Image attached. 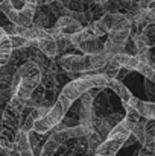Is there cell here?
I'll return each instance as SVG.
<instances>
[{
  "mask_svg": "<svg viewBox=\"0 0 155 156\" xmlns=\"http://www.w3.org/2000/svg\"><path fill=\"white\" fill-rule=\"evenodd\" d=\"M125 53H128V55H137V46H135V41H134L132 37H129L128 41H126Z\"/></svg>",
  "mask_w": 155,
  "mask_h": 156,
  "instance_id": "22",
  "label": "cell"
},
{
  "mask_svg": "<svg viewBox=\"0 0 155 156\" xmlns=\"http://www.w3.org/2000/svg\"><path fill=\"white\" fill-rule=\"evenodd\" d=\"M3 2H5V0H0V5H2V3H3Z\"/></svg>",
  "mask_w": 155,
  "mask_h": 156,
  "instance_id": "31",
  "label": "cell"
},
{
  "mask_svg": "<svg viewBox=\"0 0 155 156\" xmlns=\"http://www.w3.org/2000/svg\"><path fill=\"white\" fill-rule=\"evenodd\" d=\"M142 35H143V38L146 40V43L149 44V47H151V49L155 47V23L148 24V26L143 29Z\"/></svg>",
  "mask_w": 155,
  "mask_h": 156,
  "instance_id": "19",
  "label": "cell"
},
{
  "mask_svg": "<svg viewBox=\"0 0 155 156\" xmlns=\"http://www.w3.org/2000/svg\"><path fill=\"white\" fill-rule=\"evenodd\" d=\"M6 35H8V34H6V30L0 26V38H3V37H6Z\"/></svg>",
  "mask_w": 155,
  "mask_h": 156,
  "instance_id": "28",
  "label": "cell"
},
{
  "mask_svg": "<svg viewBox=\"0 0 155 156\" xmlns=\"http://www.w3.org/2000/svg\"><path fill=\"white\" fill-rule=\"evenodd\" d=\"M26 3H31V5L38 6V5H40V0H26Z\"/></svg>",
  "mask_w": 155,
  "mask_h": 156,
  "instance_id": "27",
  "label": "cell"
},
{
  "mask_svg": "<svg viewBox=\"0 0 155 156\" xmlns=\"http://www.w3.org/2000/svg\"><path fill=\"white\" fill-rule=\"evenodd\" d=\"M93 127L98 130V133L102 136L103 140L111 133V130L114 129L109 123H108V120L105 118V117H101V115H96L94 114V117H93Z\"/></svg>",
  "mask_w": 155,
  "mask_h": 156,
  "instance_id": "13",
  "label": "cell"
},
{
  "mask_svg": "<svg viewBox=\"0 0 155 156\" xmlns=\"http://www.w3.org/2000/svg\"><path fill=\"white\" fill-rule=\"evenodd\" d=\"M128 105H131L132 108H135L140 112L142 117L149 118V120H155V103L154 102H149V100L148 102H143V100H140L137 97H132L131 102Z\"/></svg>",
  "mask_w": 155,
  "mask_h": 156,
  "instance_id": "7",
  "label": "cell"
},
{
  "mask_svg": "<svg viewBox=\"0 0 155 156\" xmlns=\"http://www.w3.org/2000/svg\"><path fill=\"white\" fill-rule=\"evenodd\" d=\"M41 85V68L38 64L28 61L17 68L11 90L20 100H28L32 93Z\"/></svg>",
  "mask_w": 155,
  "mask_h": 156,
  "instance_id": "2",
  "label": "cell"
},
{
  "mask_svg": "<svg viewBox=\"0 0 155 156\" xmlns=\"http://www.w3.org/2000/svg\"><path fill=\"white\" fill-rule=\"evenodd\" d=\"M59 147H61V146L47 133V138H46V141H44V144H43V147H41V152H40L38 156H56Z\"/></svg>",
  "mask_w": 155,
  "mask_h": 156,
  "instance_id": "15",
  "label": "cell"
},
{
  "mask_svg": "<svg viewBox=\"0 0 155 156\" xmlns=\"http://www.w3.org/2000/svg\"><path fill=\"white\" fill-rule=\"evenodd\" d=\"M108 88H109L114 94H117V96L120 97L122 105H128L129 102H131V99L134 97V96L131 94V91L123 85V82H120V80H117V79H111Z\"/></svg>",
  "mask_w": 155,
  "mask_h": 156,
  "instance_id": "8",
  "label": "cell"
},
{
  "mask_svg": "<svg viewBox=\"0 0 155 156\" xmlns=\"http://www.w3.org/2000/svg\"><path fill=\"white\" fill-rule=\"evenodd\" d=\"M131 133H132V126L123 118L103 140L94 156H116L122 147H125V143Z\"/></svg>",
  "mask_w": 155,
  "mask_h": 156,
  "instance_id": "4",
  "label": "cell"
},
{
  "mask_svg": "<svg viewBox=\"0 0 155 156\" xmlns=\"http://www.w3.org/2000/svg\"><path fill=\"white\" fill-rule=\"evenodd\" d=\"M151 67H152V68L155 70V61H151Z\"/></svg>",
  "mask_w": 155,
  "mask_h": 156,
  "instance_id": "29",
  "label": "cell"
},
{
  "mask_svg": "<svg viewBox=\"0 0 155 156\" xmlns=\"http://www.w3.org/2000/svg\"><path fill=\"white\" fill-rule=\"evenodd\" d=\"M49 8H50L52 14H53V15H56L58 18H61V17H67V15H70V14H72V11H70V9H67L61 0H55V2L49 3Z\"/></svg>",
  "mask_w": 155,
  "mask_h": 156,
  "instance_id": "16",
  "label": "cell"
},
{
  "mask_svg": "<svg viewBox=\"0 0 155 156\" xmlns=\"http://www.w3.org/2000/svg\"><path fill=\"white\" fill-rule=\"evenodd\" d=\"M37 47L44 55H47L49 58H53V59L58 58V46H56V41H55V38L52 35L37 41Z\"/></svg>",
  "mask_w": 155,
  "mask_h": 156,
  "instance_id": "10",
  "label": "cell"
},
{
  "mask_svg": "<svg viewBox=\"0 0 155 156\" xmlns=\"http://www.w3.org/2000/svg\"><path fill=\"white\" fill-rule=\"evenodd\" d=\"M15 150L20 156H35L32 146L29 143V133L24 130H18L17 138H15Z\"/></svg>",
  "mask_w": 155,
  "mask_h": 156,
  "instance_id": "6",
  "label": "cell"
},
{
  "mask_svg": "<svg viewBox=\"0 0 155 156\" xmlns=\"http://www.w3.org/2000/svg\"><path fill=\"white\" fill-rule=\"evenodd\" d=\"M85 26L82 23H79L78 20H75L73 17L67 15V17H61L56 20L55 26L49 27V34L55 40L61 38V37H65V38H72L75 34H78L79 30H82Z\"/></svg>",
  "mask_w": 155,
  "mask_h": 156,
  "instance_id": "5",
  "label": "cell"
},
{
  "mask_svg": "<svg viewBox=\"0 0 155 156\" xmlns=\"http://www.w3.org/2000/svg\"><path fill=\"white\" fill-rule=\"evenodd\" d=\"M9 2H11V3H12V6H14L15 9H18V11H20V9H23V6L26 5V2H23V0H9Z\"/></svg>",
  "mask_w": 155,
  "mask_h": 156,
  "instance_id": "24",
  "label": "cell"
},
{
  "mask_svg": "<svg viewBox=\"0 0 155 156\" xmlns=\"http://www.w3.org/2000/svg\"><path fill=\"white\" fill-rule=\"evenodd\" d=\"M11 53H12V44H11L9 37L6 35V37L0 38V67H3L5 64L9 62Z\"/></svg>",
  "mask_w": 155,
  "mask_h": 156,
  "instance_id": "14",
  "label": "cell"
},
{
  "mask_svg": "<svg viewBox=\"0 0 155 156\" xmlns=\"http://www.w3.org/2000/svg\"><path fill=\"white\" fill-rule=\"evenodd\" d=\"M103 47H105V43H102L99 38H93V40H88V41H84L81 44L76 46V49L84 55H96V53H102Z\"/></svg>",
  "mask_w": 155,
  "mask_h": 156,
  "instance_id": "9",
  "label": "cell"
},
{
  "mask_svg": "<svg viewBox=\"0 0 155 156\" xmlns=\"http://www.w3.org/2000/svg\"><path fill=\"white\" fill-rule=\"evenodd\" d=\"M111 77L105 76L103 73H87L81 76L79 79L70 80L62 90L61 96H64L67 100L75 103L82 94L90 91L91 88H108Z\"/></svg>",
  "mask_w": 155,
  "mask_h": 156,
  "instance_id": "3",
  "label": "cell"
},
{
  "mask_svg": "<svg viewBox=\"0 0 155 156\" xmlns=\"http://www.w3.org/2000/svg\"><path fill=\"white\" fill-rule=\"evenodd\" d=\"M93 2H98V3H102V2H105V0H93Z\"/></svg>",
  "mask_w": 155,
  "mask_h": 156,
  "instance_id": "30",
  "label": "cell"
},
{
  "mask_svg": "<svg viewBox=\"0 0 155 156\" xmlns=\"http://www.w3.org/2000/svg\"><path fill=\"white\" fill-rule=\"evenodd\" d=\"M145 93H146L149 102H154L155 103V83L151 82L149 79L145 80Z\"/></svg>",
  "mask_w": 155,
  "mask_h": 156,
  "instance_id": "20",
  "label": "cell"
},
{
  "mask_svg": "<svg viewBox=\"0 0 155 156\" xmlns=\"http://www.w3.org/2000/svg\"><path fill=\"white\" fill-rule=\"evenodd\" d=\"M155 153L154 152H151L149 149H146V147H142L140 150H138V153H137V156H154Z\"/></svg>",
  "mask_w": 155,
  "mask_h": 156,
  "instance_id": "25",
  "label": "cell"
},
{
  "mask_svg": "<svg viewBox=\"0 0 155 156\" xmlns=\"http://www.w3.org/2000/svg\"><path fill=\"white\" fill-rule=\"evenodd\" d=\"M109 56L105 52L96 55H62L56 61L64 70V73H99L103 67L109 62Z\"/></svg>",
  "mask_w": 155,
  "mask_h": 156,
  "instance_id": "1",
  "label": "cell"
},
{
  "mask_svg": "<svg viewBox=\"0 0 155 156\" xmlns=\"http://www.w3.org/2000/svg\"><path fill=\"white\" fill-rule=\"evenodd\" d=\"M135 141H137V138H135V136H134V135L131 133V135H129V138H128V140H126V143H125V147H128V146L134 144Z\"/></svg>",
  "mask_w": 155,
  "mask_h": 156,
  "instance_id": "26",
  "label": "cell"
},
{
  "mask_svg": "<svg viewBox=\"0 0 155 156\" xmlns=\"http://www.w3.org/2000/svg\"><path fill=\"white\" fill-rule=\"evenodd\" d=\"M23 2H26V0H23Z\"/></svg>",
  "mask_w": 155,
  "mask_h": 156,
  "instance_id": "32",
  "label": "cell"
},
{
  "mask_svg": "<svg viewBox=\"0 0 155 156\" xmlns=\"http://www.w3.org/2000/svg\"><path fill=\"white\" fill-rule=\"evenodd\" d=\"M131 71H132V70H129V68H120V71H119V74L116 76V79H117V80H120V82H123V79H125Z\"/></svg>",
  "mask_w": 155,
  "mask_h": 156,
  "instance_id": "23",
  "label": "cell"
},
{
  "mask_svg": "<svg viewBox=\"0 0 155 156\" xmlns=\"http://www.w3.org/2000/svg\"><path fill=\"white\" fill-rule=\"evenodd\" d=\"M105 118L108 120V123L113 126V127H116L123 118H125V115L123 114H120V112H113V114H108V115H105Z\"/></svg>",
  "mask_w": 155,
  "mask_h": 156,
  "instance_id": "21",
  "label": "cell"
},
{
  "mask_svg": "<svg viewBox=\"0 0 155 156\" xmlns=\"http://www.w3.org/2000/svg\"><path fill=\"white\" fill-rule=\"evenodd\" d=\"M125 106V111H126V114H125V120L134 127L140 120H142V115H140V112L135 109V108H132L131 105H123Z\"/></svg>",
  "mask_w": 155,
  "mask_h": 156,
  "instance_id": "17",
  "label": "cell"
},
{
  "mask_svg": "<svg viewBox=\"0 0 155 156\" xmlns=\"http://www.w3.org/2000/svg\"><path fill=\"white\" fill-rule=\"evenodd\" d=\"M61 2L72 12H82V11H85V2L84 0H61Z\"/></svg>",
  "mask_w": 155,
  "mask_h": 156,
  "instance_id": "18",
  "label": "cell"
},
{
  "mask_svg": "<svg viewBox=\"0 0 155 156\" xmlns=\"http://www.w3.org/2000/svg\"><path fill=\"white\" fill-rule=\"evenodd\" d=\"M17 68L15 65L12 64H5L3 67H0V85L3 88H11L12 85V80H14V76L17 73Z\"/></svg>",
  "mask_w": 155,
  "mask_h": 156,
  "instance_id": "11",
  "label": "cell"
},
{
  "mask_svg": "<svg viewBox=\"0 0 155 156\" xmlns=\"http://www.w3.org/2000/svg\"><path fill=\"white\" fill-rule=\"evenodd\" d=\"M46 9H47V5L37 6L32 26L41 27V29H49V12H52V11H47V12H46Z\"/></svg>",
  "mask_w": 155,
  "mask_h": 156,
  "instance_id": "12",
  "label": "cell"
}]
</instances>
